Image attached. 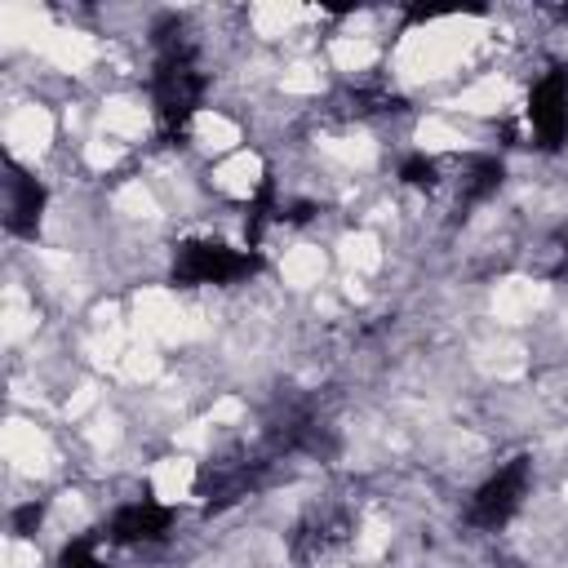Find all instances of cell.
Listing matches in <instances>:
<instances>
[{
  "label": "cell",
  "mask_w": 568,
  "mask_h": 568,
  "mask_svg": "<svg viewBox=\"0 0 568 568\" xmlns=\"http://www.w3.org/2000/svg\"><path fill=\"white\" fill-rule=\"evenodd\" d=\"M155 111H160V124L169 129V138L186 133L200 98H204V71H200V58H195V44L182 36L178 22H160V36H155Z\"/></svg>",
  "instance_id": "cell-1"
},
{
  "label": "cell",
  "mask_w": 568,
  "mask_h": 568,
  "mask_svg": "<svg viewBox=\"0 0 568 568\" xmlns=\"http://www.w3.org/2000/svg\"><path fill=\"white\" fill-rule=\"evenodd\" d=\"M257 271L253 248H231L222 240H186L173 253V280L178 284H231Z\"/></svg>",
  "instance_id": "cell-2"
},
{
  "label": "cell",
  "mask_w": 568,
  "mask_h": 568,
  "mask_svg": "<svg viewBox=\"0 0 568 568\" xmlns=\"http://www.w3.org/2000/svg\"><path fill=\"white\" fill-rule=\"evenodd\" d=\"M528 457H515V462H506L475 497H470V510H466V519L475 524V528H501L515 510H519V501H524V493H528Z\"/></svg>",
  "instance_id": "cell-3"
},
{
  "label": "cell",
  "mask_w": 568,
  "mask_h": 568,
  "mask_svg": "<svg viewBox=\"0 0 568 568\" xmlns=\"http://www.w3.org/2000/svg\"><path fill=\"white\" fill-rule=\"evenodd\" d=\"M528 124L541 151H555L568 138V71L555 67L550 75H541L532 84V102H528Z\"/></svg>",
  "instance_id": "cell-4"
},
{
  "label": "cell",
  "mask_w": 568,
  "mask_h": 568,
  "mask_svg": "<svg viewBox=\"0 0 568 568\" xmlns=\"http://www.w3.org/2000/svg\"><path fill=\"white\" fill-rule=\"evenodd\" d=\"M169 519H173V510H169V506H160V501H151V497H138V501L120 506V510L106 519L102 537H106V541H115V546L160 541V537L169 532Z\"/></svg>",
  "instance_id": "cell-5"
},
{
  "label": "cell",
  "mask_w": 568,
  "mask_h": 568,
  "mask_svg": "<svg viewBox=\"0 0 568 568\" xmlns=\"http://www.w3.org/2000/svg\"><path fill=\"white\" fill-rule=\"evenodd\" d=\"M346 532H351L346 510H315L311 519L297 524V532L288 541L293 546V559H324L333 546L346 541Z\"/></svg>",
  "instance_id": "cell-6"
},
{
  "label": "cell",
  "mask_w": 568,
  "mask_h": 568,
  "mask_svg": "<svg viewBox=\"0 0 568 568\" xmlns=\"http://www.w3.org/2000/svg\"><path fill=\"white\" fill-rule=\"evenodd\" d=\"M40 213H44V186L22 173L18 164L9 169V204H4V226L13 235H36L40 226Z\"/></svg>",
  "instance_id": "cell-7"
},
{
  "label": "cell",
  "mask_w": 568,
  "mask_h": 568,
  "mask_svg": "<svg viewBox=\"0 0 568 568\" xmlns=\"http://www.w3.org/2000/svg\"><path fill=\"white\" fill-rule=\"evenodd\" d=\"M501 173L506 169H501L497 155H466V164H462V200L475 204V200L493 195L501 186Z\"/></svg>",
  "instance_id": "cell-8"
},
{
  "label": "cell",
  "mask_w": 568,
  "mask_h": 568,
  "mask_svg": "<svg viewBox=\"0 0 568 568\" xmlns=\"http://www.w3.org/2000/svg\"><path fill=\"white\" fill-rule=\"evenodd\" d=\"M399 178H404L408 186H417V191H435V186H439V160H430V155H408V160L399 164Z\"/></svg>",
  "instance_id": "cell-9"
},
{
  "label": "cell",
  "mask_w": 568,
  "mask_h": 568,
  "mask_svg": "<svg viewBox=\"0 0 568 568\" xmlns=\"http://www.w3.org/2000/svg\"><path fill=\"white\" fill-rule=\"evenodd\" d=\"M98 537H102V532H98ZM98 537H75V541L62 550L58 568H106V564L98 559Z\"/></svg>",
  "instance_id": "cell-10"
},
{
  "label": "cell",
  "mask_w": 568,
  "mask_h": 568,
  "mask_svg": "<svg viewBox=\"0 0 568 568\" xmlns=\"http://www.w3.org/2000/svg\"><path fill=\"white\" fill-rule=\"evenodd\" d=\"M40 519H44V501H27V506L13 510V532L18 537H31L40 528Z\"/></svg>",
  "instance_id": "cell-11"
},
{
  "label": "cell",
  "mask_w": 568,
  "mask_h": 568,
  "mask_svg": "<svg viewBox=\"0 0 568 568\" xmlns=\"http://www.w3.org/2000/svg\"><path fill=\"white\" fill-rule=\"evenodd\" d=\"M559 271H568V244H564V257H559Z\"/></svg>",
  "instance_id": "cell-12"
}]
</instances>
